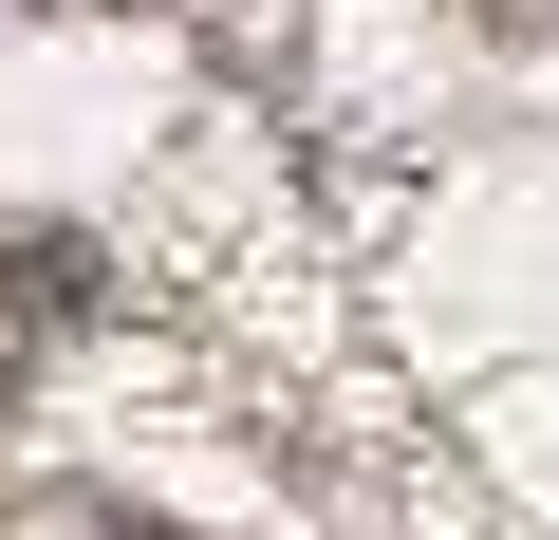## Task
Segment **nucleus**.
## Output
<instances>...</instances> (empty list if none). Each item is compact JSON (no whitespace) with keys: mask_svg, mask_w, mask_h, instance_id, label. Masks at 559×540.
<instances>
[{"mask_svg":"<svg viewBox=\"0 0 559 540\" xmlns=\"http://www.w3.org/2000/svg\"><path fill=\"white\" fill-rule=\"evenodd\" d=\"M94 540H168V521H94Z\"/></svg>","mask_w":559,"mask_h":540,"instance_id":"1","label":"nucleus"}]
</instances>
